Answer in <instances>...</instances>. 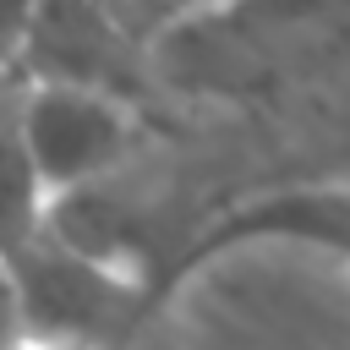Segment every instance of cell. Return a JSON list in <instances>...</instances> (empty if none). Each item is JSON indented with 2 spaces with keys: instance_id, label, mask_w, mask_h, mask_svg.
<instances>
[{
  "instance_id": "obj_1",
  "label": "cell",
  "mask_w": 350,
  "mask_h": 350,
  "mask_svg": "<svg viewBox=\"0 0 350 350\" xmlns=\"http://www.w3.org/2000/svg\"><path fill=\"white\" fill-rule=\"evenodd\" d=\"M16 120L27 153L55 202L98 191L137 148V104L93 88H16Z\"/></svg>"
},
{
  "instance_id": "obj_2",
  "label": "cell",
  "mask_w": 350,
  "mask_h": 350,
  "mask_svg": "<svg viewBox=\"0 0 350 350\" xmlns=\"http://www.w3.org/2000/svg\"><path fill=\"white\" fill-rule=\"evenodd\" d=\"M142 44L153 38L98 0H38L16 88H93L131 98L148 66Z\"/></svg>"
},
{
  "instance_id": "obj_3",
  "label": "cell",
  "mask_w": 350,
  "mask_h": 350,
  "mask_svg": "<svg viewBox=\"0 0 350 350\" xmlns=\"http://www.w3.org/2000/svg\"><path fill=\"white\" fill-rule=\"evenodd\" d=\"M27 312V334L38 339H77V345H98V334L120 317V301L131 290V273H115L82 252H71L66 241H55L49 230L5 262Z\"/></svg>"
},
{
  "instance_id": "obj_4",
  "label": "cell",
  "mask_w": 350,
  "mask_h": 350,
  "mask_svg": "<svg viewBox=\"0 0 350 350\" xmlns=\"http://www.w3.org/2000/svg\"><path fill=\"white\" fill-rule=\"evenodd\" d=\"M55 197L27 153L22 120H16V88H0V262L22 257L49 230Z\"/></svg>"
},
{
  "instance_id": "obj_5",
  "label": "cell",
  "mask_w": 350,
  "mask_h": 350,
  "mask_svg": "<svg viewBox=\"0 0 350 350\" xmlns=\"http://www.w3.org/2000/svg\"><path fill=\"white\" fill-rule=\"evenodd\" d=\"M339 5H350V0H224L202 22H230V27H246V33H273V27H306V22H317V16L339 11Z\"/></svg>"
},
{
  "instance_id": "obj_6",
  "label": "cell",
  "mask_w": 350,
  "mask_h": 350,
  "mask_svg": "<svg viewBox=\"0 0 350 350\" xmlns=\"http://www.w3.org/2000/svg\"><path fill=\"white\" fill-rule=\"evenodd\" d=\"M33 11H38V0H0V88H16L22 49H27V33H33Z\"/></svg>"
},
{
  "instance_id": "obj_7",
  "label": "cell",
  "mask_w": 350,
  "mask_h": 350,
  "mask_svg": "<svg viewBox=\"0 0 350 350\" xmlns=\"http://www.w3.org/2000/svg\"><path fill=\"white\" fill-rule=\"evenodd\" d=\"M224 0H153V16H148V38L159 33H175V27H191L202 22L208 11H219Z\"/></svg>"
},
{
  "instance_id": "obj_8",
  "label": "cell",
  "mask_w": 350,
  "mask_h": 350,
  "mask_svg": "<svg viewBox=\"0 0 350 350\" xmlns=\"http://www.w3.org/2000/svg\"><path fill=\"white\" fill-rule=\"evenodd\" d=\"M98 5H109V11H120L126 22H137V27L148 33V16H153V0H98Z\"/></svg>"
},
{
  "instance_id": "obj_9",
  "label": "cell",
  "mask_w": 350,
  "mask_h": 350,
  "mask_svg": "<svg viewBox=\"0 0 350 350\" xmlns=\"http://www.w3.org/2000/svg\"><path fill=\"white\" fill-rule=\"evenodd\" d=\"M16 350H98V345H77V339H38V334H27Z\"/></svg>"
}]
</instances>
